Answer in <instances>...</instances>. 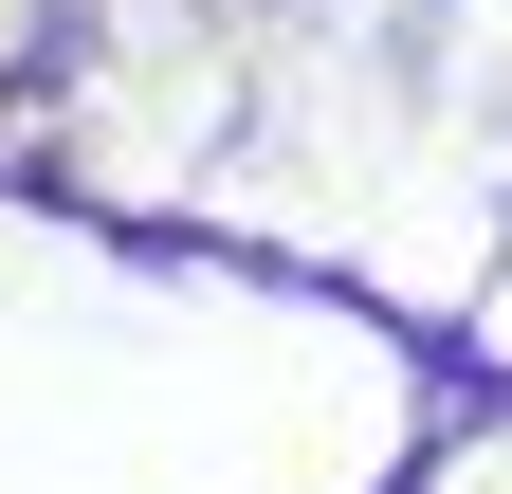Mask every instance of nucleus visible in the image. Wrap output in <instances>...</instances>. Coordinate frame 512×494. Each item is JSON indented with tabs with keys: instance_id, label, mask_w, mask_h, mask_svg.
<instances>
[]
</instances>
